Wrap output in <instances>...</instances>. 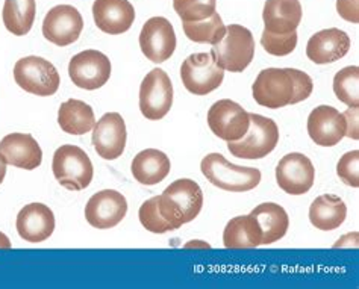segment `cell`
I'll use <instances>...</instances> for the list:
<instances>
[{"mask_svg":"<svg viewBox=\"0 0 359 289\" xmlns=\"http://www.w3.org/2000/svg\"><path fill=\"white\" fill-rule=\"evenodd\" d=\"M313 90V79L296 69L262 70L252 87L255 101L269 109L300 104L311 96Z\"/></svg>","mask_w":359,"mask_h":289,"instance_id":"cell-1","label":"cell"},{"mask_svg":"<svg viewBox=\"0 0 359 289\" xmlns=\"http://www.w3.org/2000/svg\"><path fill=\"white\" fill-rule=\"evenodd\" d=\"M203 206V192L191 179H179L158 195V209L173 230L182 227L199 216Z\"/></svg>","mask_w":359,"mask_h":289,"instance_id":"cell-2","label":"cell"},{"mask_svg":"<svg viewBox=\"0 0 359 289\" xmlns=\"http://www.w3.org/2000/svg\"><path fill=\"white\" fill-rule=\"evenodd\" d=\"M201 170L208 182L229 192L250 191L261 182V171L258 169L231 164L220 153L206 155L202 160Z\"/></svg>","mask_w":359,"mask_h":289,"instance_id":"cell-3","label":"cell"},{"mask_svg":"<svg viewBox=\"0 0 359 289\" xmlns=\"http://www.w3.org/2000/svg\"><path fill=\"white\" fill-rule=\"evenodd\" d=\"M211 57L222 70L241 73L249 67L255 57L252 32L241 24L226 26L223 38L212 45Z\"/></svg>","mask_w":359,"mask_h":289,"instance_id":"cell-4","label":"cell"},{"mask_svg":"<svg viewBox=\"0 0 359 289\" xmlns=\"http://www.w3.org/2000/svg\"><path fill=\"white\" fill-rule=\"evenodd\" d=\"M52 170L55 179L65 190L70 191H82L88 188L94 176L90 156L81 147L72 144L56 148Z\"/></svg>","mask_w":359,"mask_h":289,"instance_id":"cell-5","label":"cell"},{"mask_svg":"<svg viewBox=\"0 0 359 289\" xmlns=\"http://www.w3.org/2000/svg\"><path fill=\"white\" fill-rule=\"evenodd\" d=\"M250 126L238 141L228 143L229 152L240 160H262L275 150L279 143V129L271 118L249 114Z\"/></svg>","mask_w":359,"mask_h":289,"instance_id":"cell-6","label":"cell"},{"mask_svg":"<svg viewBox=\"0 0 359 289\" xmlns=\"http://www.w3.org/2000/svg\"><path fill=\"white\" fill-rule=\"evenodd\" d=\"M17 85L34 96H53L60 88V73L55 65L40 57H26L18 59L14 67Z\"/></svg>","mask_w":359,"mask_h":289,"instance_id":"cell-7","label":"cell"},{"mask_svg":"<svg viewBox=\"0 0 359 289\" xmlns=\"http://www.w3.org/2000/svg\"><path fill=\"white\" fill-rule=\"evenodd\" d=\"M173 106V85L168 74L154 69L146 74L140 87V111L147 120L164 118Z\"/></svg>","mask_w":359,"mask_h":289,"instance_id":"cell-8","label":"cell"},{"mask_svg":"<svg viewBox=\"0 0 359 289\" xmlns=\"http://www.w3.org/2000/svg\"><path fill=\"white\" fill-rule=\"evenodd\" d=\"M181 79L191 94L206 96L222 85L224 70L215 64L211 53H193L182 62Z\"/></svg>","mask_w":359,"mask_h":289,"instance_id":"cell-9","label":"cell"},{"mask_svg":"<svg viewBox=\"0 0 359 289\" xmlns=\"http://www.w3.org/2000/svg\"><path fill=\"white\" fill-rule=\"evenodd\" d=\"M208 126L215 136L232 143L238 141L248 132L250 118L248 111L243 109L237 101L223 99L215 101L208 111Z\"/></svg>","mask_w":359,"mask_h":289,"instance_id":"cell-10","label":"cell"},{"mask_svg":"<svg viewBox=\"0 0 359 289\" xmlns=\"http://www.w3.org/2000/svg\"><path fill=\"white\" fill-rule=\"evenodd\" d=\"M69 76L78 88L99 90L111 78V61L99 50H83L72 58Z\"/></svg>","mask_w":359,"mask_h":289,"instance_id":"cell-11","label":"cell"},{"mask_svg":"<svg viewBox=\"0 0 359 289\" xmlns=\"http://www.w3.org/2000/svg\"><path fill=\"white\" fill-rule=\"evenodd\" d=\"M83 29V18L72 5H58L46 14L43 35L47 41L60 48L76 43Z\"/></svg>","mask_w":359,"mask_h":289,"instance_id":"cell-12","label":"cell"},{"mask_svg":"<svg viewBox=\"0 0 359 289\" xmlns=\"http://www.w3.org/2000/svg\"><path fill=\"white\" fill-rule=\"evenodd\" d=\"M140 48L144 57L155 64L172 58L176 49L173 24L165 17H152L144 23L140 34Z\"/></svg>","mask_w":359,"mask_h":289,"instance_id":"cell-13","label":"cell"},{"mask_svg":"<svg viewBox=\"0 0 359 289\" xmlns=\"http://www.w3.org/2000/svg\"><path fill=\"white\" fill-rule=\"evenodd\" d=\"M276 181L279 188L290 195L306 194L316 181V169L304 153H290L276 167Z\"/></svg>","mask_w":359,"mask_h":289,"instance_id":"cell-14","label":"cell"},{"mask_svg":"<svg viewBox=\"0 0 359 289\" xmlns=\"http://www.w3.org/2000/svg\"><path fill=\"white\" fill-rule=\"evenodd\" d=\"M128 202L116 190H103L94 194L85 206V218L93 227L111 229L120 225L126 217Z\"/></svg>","mask_w":359,"mask_h":289,"instance_id":"cell-15","label":"cell"},{"mask_svg":"<svg viewBox=\"0 0 359 289\" xmlns=\"http://www.w3.org/2000/svg\"><path fill=\"white\" fill-rule=\"evenodd\" d=\"M126 125L118 113H108L93 127V146L103 160H117L126 147Z\"/></svg>","mask_w":359,"mask_h":289,"instance_id":"cell-16","label":"cell"},{"mask_svg":"<svg viewBox=\"0 0 359 289\" xmlns=\"http://www.w3.org/2000/svg\"><path fill=\"white\" fill-rule=\"evenodd\" d=\"M346 118L334 106H317L308 117V134L321 147H334L346 136Z\"/></svg>","mask_w":359,"mask_h":289,"instance_id":"cell-17","label":"cell"},{"mask_svg":"<svg viewBox=\"0 0 359 289\" xmlns=\"http://www.w3.org/2000/svg\"><path fill=\"white\" fill-rule=\"evenodd\" d=\"M94 23L109 35L128 32L135 20V9L129 0H94Z\"/></svg>","mask_w":359,"mask_h":289,"instance_id":"cell-18","label":"cell"},{"mask_svg":"<svg viewBox=\"0 0 359 289\" xmlns=\"http://www.w3.org/2000/svg\"><path fill=\"white\" fill-rule=\"evenodd\" d=\"M0 156L6 165L23 170H35L41 165L43 150L29 134H9L0 141Z\"/></svg>","mask_w":359,"mask_h":289,"instance_id":"cell-19","label":"cell"},{"mask_svg":"<svg viewBox=\"0 0 359 289\" xmlns=\"http://www.w3.org/2000/svg\"><path fill=\"white\" fill-rule=\"evenodd\" d=\"M15 227L22 239L39 244L52 237L55 230V216L43 203H31L17 216Z\"/></svg>","mask_w":359,"mask_h":289,"instance_id":"cell-20","label":"cell"},{"mask_svg":"<svg viewBox=\"0 0 359 289\" xmlns=\"http://www.w3.org/2000/svg\"><path fill=\"white\" fill-rule=\"evenodd\" d=\"M351 38L337 27L323 29L311 36L306 44V57L316 64L337 62L351 50Z\"/></svg>","mask_w":359,"mask_h":289,"instance_id":"cell-21","label":"cell"},{"mask_svg":"<svg viewBox=\"0 0 359 289\" xmlns=\"http://www.w3.org/2000/svg\"><path fill=\"white\" fill-rule=\"evenodd\" d=\"M302 15L304 11L299 0H267L262 11L266 31L279 35L297 31Z\"/></svg>","mask_w":359,"mask_h":289,"instance_id":"cell-22","label":"cell"},{"mask_svg":"<svg viewBox=\"0 0 359 289\" xmlns=\"http://www.w3.org/2000/svg\"><path fill=\"white\" fill-rule=\"evenodd\" d=\"M130 170L137 182L154 186L165 179L172 170V164L164 152L156 150V148H146L134 157Z\"/></svg>","mask_w":359,"mask_h":289,"instance_id":"cell-23","label":"cell"},{"mask_svg":"<svg viewBox=\"0 0 359 289\" xmlns=\"http://www.w3.org/2000/svg\"><path fill=\"white\" fill-rule=\"evenodd\" d=\"M347 217V206L338 195L325 194L317 197L309 208V221L318 230H335Z\"/></svg>","mask_w":359,"mask_h":289,"instance_id":"cell-24","label":"cell"},{"mask_svg":"<svg viewBox=\"0 0 359 289\" xmlns=\"http://www.w3.org/2000/svg\"><path fill=\"white\" fill-rule=\"evenodd\" d=\"M223 244L226 248H255L262 246V230L252 213L232 218L224 227Z\"/></svg>","mask_w":359,"mask_h":289,"instance_id":"cell-25","label":"cell"},{"mask_svg":"<svg viewBox=\"0 0 359 289\" xmlns=\"http://www.w3.org/2000/svg\"><path fill=\"white\" fill-rule=\"evenodd\" d=\"M252 216L257 218L262 230V244L269 246L282 239L290 226V218L287 211L276 203H262L255 208Z\"/></svg>","mask_w":359,"mask_h":289,"instance_id":"cell-26","label":"cell"},{"mask_svg":"<svg viewBox=\"0 0 359 289\" xmlns=\"http://www.w3.org/2000/svg\"><path fill=\"white\" fill-rule=\"evenodd\" d=\"M58 123L65 134L85 135L96 125L93 108L78 99L64 101L58 111Z\"/></svg>","mask_w":359,"mask_h":289,"instance_id":"cell-27","label":"cell"},{"mask_svg":"<svg viewBox=\"0 0 359 289\" xmlns=\"http://www.w3.org/2000/svg\"><path fill=\"white\" fill-rule=\"evenodd\" d=\"M35 14V0H5L2 14L4 24L11 34L23 36L32 29Z\"/></svg>","mask_w":359,"mask_h":289,"instance_id":"cell-28","label":"cell"},{"mask_svg":"<svg viewBox=\"0 0 359 289\" xmlns=\"http://www.w3.org/2000/svg\"><path fill=\"white\" fill-rule=\"evenodd\" d=\"M182 27L185 35L188 36V40L203 44L208 43L212 45L219 43L226 34V26L219 13H214L210 18H206V20L184 22Z\"/></svg>","mask_w":359,"mask_h":289,"instance_id":"cell-29","label":"cell"},{"mask_svg":"<svg viewBox=\"0 0 359 289\" xmlns=\"http://www.w3.org/2000/svg\"><path fill=\"white\" fill-rule=\"evenodd\" d=\"M359 69L356 65H348L339 70L334 78V92L339 101L348 108L359 106Z\"/></svg>","mask_w":359,"mask_h":289,"instance_id":"cell-30","label":"cell"},{"mask_svg":"<svg viewBox=\"0 0 359 289\" xmlns=\"http://www.w3.org/2000/svg\"><path fill=\"white\" fill-rule=\"evenodd\" d=\"M217 0H173V8L182 22H201L215 13Z\"/></svg>","mask_w":359,"mask_h":289,"instance_id":"cell-31","label":"cell"},{"mask_svg":"<svg viewBox=\"0 0 359 289\" xmlns=\"http://www.w3.org/2000/svg\"><path fill=\"white\" fill-rule=\"evenodd\" d=\"M138 217L143 227L152 233H159V235H163V233L173 230V227L170 226L168 223L163 218V216L159 213L158 195L156 197L146 200L143 204H141Z\"/></svg>","mask_w":359,"mask_h":289,"instance_id":"cell-32","label":"cell"},{"mask_svg":"<svg viewBox=\"0 0 359 289\" xmlns=\"http://www.w3.org/2000/svg\"><path fill=\"white\" fill-rule=\"evenodd\" d=\"M261 44L262 48L266 49V52L273 55V57H287V55L292 53L296 49L297 31L285 35H279L264 29L261 36Z\"/></svg>","mask_w":359,"mask_h":289,"instance_id":"cell-33","label":"cell"},{"mask_svg":"<svg viewBox=\"0 0 359 289\" xmlns=\"http://www.w3.org/2000/svg\"><path fill=\"white\" fill-rule=\"evenodd\" d=\"M358 164H359V152H347L343 155L341 160L338 161L337 165V174L346 185L358 188L359 186V177H358Z\"/></svg>","mask_w":359,"mask_h":289,"instance_id":"cell-34","label":"cell"},{"mask_svg":"<svg viewBox=\"0 0 359 289\" xmlns=\"http://www.w3.org/2000/svg\"><path fill=\"white\" fill-rule=\"evenodd\" d=\"M359 0H337V11L339 17L344 18L348 23H358L359 22V9H358Z\"/></svg>","mask_w":359,"mask_h":289,"instance_id":"cell-35","label":"cell"},{"mask_svg":"<svg viewBox=\"0 0 359 289\" xmlns=\"http://www.w3.org/2000/svg\"><path fill=\"white\" fill-rule=\"evenodd\" d=\"M346 118V136L352 138V139H358L359 134H358V108H351L347 113L343 114Z\"/></svg>","mask_w":359,"mask_h":289,"instance_id":"cell-36","label":"cell"},{"mask_svg":"<svg viewBox=\"0 0 359 289\" xmlns=\"http://www.w3.org/2000/svg\"><path fill=\"white\" fill-rule=\"evenodd\" d=\"M6 176V162L2 160V156H0V183L4 182Z\"/></svg>","mask_w":359,"mask_h":289,"instance_id":"cell-37","label":"cell"},{"mask_svg":"<svg viewBox=\"0 0 359 289\" xmlns=\"http://www.w3.org/2000/svg\"><path fill=\"white\" fill-rule=\"evenodd\" d=\"M11 247V242L9 239L4 235V233H0V248H9Z\"/></svg>","mask_w":359,"mask_h":289,"instance_id":"cell-38","label":"cell"}]
</instances>
